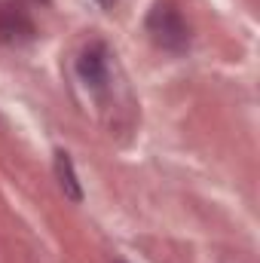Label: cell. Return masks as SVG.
I'll list each match as a JSON object with an SVG mask.
<instances>
[{
    "label": "cell",
    "instance_id": "cell-3",
    "mask_svg": "<svg viewBox=\"0 0 260 263\" xmlns=\"http://www.w3.org/2000/svg\"><path fill=\"white\" fill-rule=\"evenodd\" d=\"M80 77L86 80V86H101L107 80V62H104V49L101 46H89L83 55H80Z\"/></svg>",
    "mask_w": 260,
    "mask_h": 263
},
{
    "label": "cell",
    "instance_id": "cell-2",
    "mask_svg": "<svg viewBox=\"0 0 260 263\" xmlns=\"http://www.w3.org/2000/svg\"><path fill=\"white\" fill-rule=\"evenodd\" d=\"M34 37V22L25 6L0 3V40L3 43H28Z\"/></svg>",
    "mask_w": 260,
    "mask_h": 263
},
{
    "label": "cell",
    "instance_id": "cell-4",
    "mask_svg": "<svg viewBox=\"0 0 260 263\" xmlns=\"http://www.w3.org/2000/svg\"><path fill=\"white\" fill-rule=\"evenodd\" d=\"M55 175H59V184H62V190H65V193L73 199V202H80V199H83L80 181H77V175H73V165H70L67 153H62V150L55 153Z\"/></svg>",
    "mask_w": 260,
    "mask_h": 263
},
{
    "label": "cell",
    "instance_id": "cell-1",
    "mask_svg": "<svg viewBox=\"0 0 260 263\" xmlns=\"http://www.w3.org/2000/svg\"><path fill=\"white\" fill-rule=\"evenodd\" d=\"M147 28H150L153 40H156L162 49L178 52V49H184V46H187V25H184L181 12H178L175 6H169V3H159V6L150 12Z\"/></svg>",
    "mask_w": 260,
    "mask_h": 263
}]
</instances>
